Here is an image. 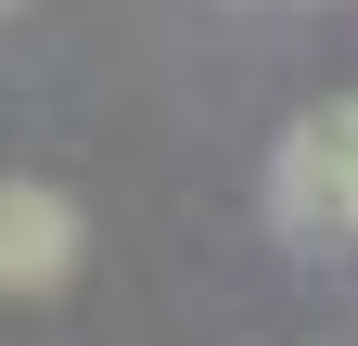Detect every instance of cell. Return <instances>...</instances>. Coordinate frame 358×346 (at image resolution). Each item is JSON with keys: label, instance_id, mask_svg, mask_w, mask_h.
Segmentation results:
<instances>
[{"label": "cell", "instance_id": "2", "mask_svg": "<svg viewBox=\"0 0 358 346\" xmlns=\"http://www.w3.org/2000/svg\"><path fill=\"white\" fill-rule=\"evenodd\" d=\"M77 282V205L52 180H0V295H64Z\"/></svg>", "mask_w": 358, "mask_h": 346}, {"label": "cell", "instance_id": "3", "mask_svg": "<svg viewBox=\"0 0 358 346\" xmlns=\"http://www.w3.org/2000/svg\"><path fill=\"white\" fill-rule=\"evenodd\" d=\"M0 13H13V0H0Z\"/></svg>", "mask_w": 358, "mask_h": 346}, {"label": "cell", "instance_id": "1", "mask_svg": "<svg viewBox=\"0 0 358 346\" xmlns=\"http://www.w3.org/2000/svg\"><path fill=\"white\" fill-rule=\"evenodd\" d=\"M268 219L282 244H358V90L345 103H307L268 154Z\"/></svg>", "mask_w": 358, "mask_h": 346}]
</instances>
